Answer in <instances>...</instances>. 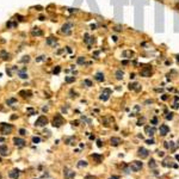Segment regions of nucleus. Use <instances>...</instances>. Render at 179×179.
<instances>
[{"label":"nucleus","mask_w":179,"mask_h":179,"mask_svg":"<svg viewBox=\"0 0 179 179\" xmlns=\"http://www.w3.org/2000/svg\"><path fill=\"white\" fill-rule=\"evenodd\" d=\"M0 130L2 135H7L11 134V131L13 130V125L12 124H7V123H1L0 124Z\"/></svg>","instance_id":"f257e3e1"},{"label":"nucleus","mask_w":179,"mask_h":179,"mask_svg":"<svg viewBox=\"0 0 179 179\" xmlns=\"http://www.w3.org/2000/svg\"><path fill=\"white\" fill-rule=\"evenodd\" d=\"M63 123H64V118L62 117V115H60V114L55 115V117H54V119H53V127L59 128V127H61Z\"/></svg>","instance_id":"f03ea898"},{"label":"nucleus","mask_w":179,"mask_h":179,"mask_svg":"<svg viewBox=\"0 0 179 179\" xmlns=\"http://www.w3.org/2000/svg\"><path fill=\"white\" fill-rule=\"evenodd\" d=\"M72 29H73V24L72 23H64L61 28V32L64 35H71L72 33Z\"/></svg>","instance_id":"7ed1b4c3"},{"label":"nucleus","mask_w":179,"mask_h":179,"mask_svg":"<svg viewBox=\"0 0 179 179\" xmlns=\"http://www.w3.org/2000/svg\"><path fill=\"white\" fill-rule=\"evenodd\" d=\"M110 94H111V90L104 89L103 90V92L100 93V96H99V99L103 100V102H106V100L110 98Z\"/></svg>","instance_id":"20e7f679"},{"label":"nucleus","mask_w":179,"mask_h":179,"mask_svg":"<svg viewBox=\"0 0 179 179\" xmlns=\"http://www.w3.org/2000/svg\"><path fill=\"white\" fill-rule=\"evenodd\" d=\"M47 124H48V118L46 116H39L38 118L36 119V122H35L36 127H44Z\"/></svg>","instance_id":"39448f33"},{"label":"nucleus","mask_w":179,"mask_h":179,"mask_svg":"<svg viewBox=\"0 0 179 179\" xmlns=\"http://www.w3.org/2000/svg\"><path fill=\"white\" fill-rule=\"evenodd\" d=\"M140 75L143 77V78H149V77L152 75V67H150V66L143 67V68L141 69V72H140Z\"/></svg>","instance_id":"423d86ee"},{"label":"nucleus","mask_w":179,"mask_h":179,"mask_svg":"<svg viewBox=\"0 0 179 179\" xmlns=\"http://www.w3.org/2000/svg\"><path fill=\"white\" fill-rule=\"evenodd\" d=\"M130 167H131V171L139 172V171L143 167V164H142L141 161H133V162L130 164Z\"/></svg>","instance_id":"0eeeda50"},{"label":"nucleus","mask_w":179,"mask_h":179,"mask_svg":"<svg viewBox=\"0 0 179 179\" xmlns=\"http://www.w3.org/2000/svg\"><path fill=\"white\" fill-rule=\"evenodd\" d=\"M63 176H64V179H73L75 177V172L71 171L69 168H64L63 171Z\"/></svg>","instance_id":"6e6552de"},{"label":"nucleus","mask_w":179,"mask_h":179,"mask_svg":"<svg viewBox=\"0 0 179 179\" xmlns=\"http://www.w3.org/2000/svg\"><path fill=\"white\" fill-rule=\"evenodd\" d=\"M13 143H14V146H17V147H19V148H22V147H24L25 146V140H23V139H19V137H14L13 139Z\"/></svg>","instance_id":"1a4fd4ad"},{"label":"nucleus","mask_w":179,"mask_h":179,"mask_svg":"<svg viewBox=\"0 0 179 179\" xmlns=\"http://www.w3.org/2000/svg\"><path fill=\"white\" fill-rule=\"evenodd\" d=\"M148 150L146 148H139V150H137V155L141 158V159H146V158H148Z\"/></svg>","instance_id":"9d476101"},{"label":"nucleus","mask_w":179,"mask_h":179,"mask_svg":"<svg viewBox=\"0 0 179 179\" xmlns=\"http://www.w3.org/2000/svg\"><path fill=\"white\" fill-rule=\"evenodd\" d=\"M159 133H160L161 136H165V135H167L170 133V128L166 124H161L160 125V129H159Z\"/></svg>","instance_id":"9b49d317"},{"label":"nucleus","mask_w":179,"mask_h":179,"mask_svg":"<svg viewBox=\"0 0 179 179\" xmlns=\"http://www.w3.org/2000/svg\"><path fill=\"white\" fill-rule=\"evenodd\" d=\"M129 90L140 92V91H141V85H140L139 83H130V84H129Z\"/></svg>","instance_id":"f8f14e48"},{"label":"nucleus","mask_w":179,"mask_h":179,"mask_svg":"<svg viewBox=\"0 0 179 179\" xmlns=\"http://www.w3.org/2000/svg\"><path fill=\"white\" fill-rule=\"evenodd\" d=\"M122 55H123V58H125V59H133L134 55H135V53H134L133 50H124V52L122 53Z\"/></svg>","instance_id":"ddd939ff"},{"label":"nucleus","mask_w":179,"mask_h":179,"mask_svg":"<svg viewBox=\"0 0 179 179\" xmlns=\"http://www.w3.org/2000/svg\"><path fill=\"white\" fill-rule=\"evenodd\" d=\"M94 79H96L98 83H103V81L105 80L104 73H103V72H98V73H96V75H94Z\"/></svg>","instance_id":"4468645a"},{"label":"nucleus","mask_w":179,"mask_h":179,"mask_svg":"<svg viewBox=\"0 0 179 179\" xmlns=\"http://www.w3.org/2000/svg\"><path fill=\"white\" fill-rule=\"evenodd\" d=\"M110 142H111V146L117 147V146H119V145L122 143V140H121L119 137H111V139H110Z\"/></svg>","instance_id":"2eb2a0df"},{"label":"nucleus","mask_w":179,"mask_h":179,"mask_svg":"<svg viewBox=\"0 0 179 179\" xmlns=\"http://www.w3.org/2000/svg\"><path fill=\"white\" fill-rule=\"evenodd\" d=\"M145 131H146V134H147V135H149V136H153V135L155 134V128H154L153 125H152V127H150V125H147V127L145 128Z\"/></svg>","instance_id":"dca6fc26"},{"label":"nucleus","mask_w":179,"mask_h":179,"mask_svg":"<svg viewBox=\"0 0 179 179\" xmlns=\"http://www.w3.org/2000/svg\"><path fill=\"white\" fill-rule=\"evenodd\" d=\"M115 78H116L117 80H123V78H124V72H123L122 69H117V71L115 72Z\"/></svg>","instance_id":"f3484780"},{"label":"nucleus","mask_w":179,"mask_h":179,"mask_svg":"<svg viewBox=\"0 0 179 179\" xmlns=\"http://www.w3.org/2000/svg\"><path fill=\"white\" fill-rule=\"evenodd\" d=\"M92 159H94L97 164H100V162L103 161V155L97 154V153H93V154H92Z\"/></svg>","instance_id":"a211bd4d"},{"label":"nucleus","mask_w":179,"mask_h":179,"mask_svg":"<svg viewBox=\"0 0 179 179\" xmlns=\"http://www.w3.org/2000/svg\"><path fill=\"white\" fill-rule=\"evenodd\" d=\"M8 177L12 179H18V177H19V170H13V171H11V172L8 173Z\"/></svg>","instance_id":"6ab92c4d"},{"label":"nucleus","mask_w":179,"mask_h":179,"mask_svg":"<svg viewBox=\"0 0 179 179\" xmlns=\"http://www.w3.org/2000/svg\"><path fill=\"white\" fill-rule=\"evenodd\" d=\"M7 153H8V148H7V146H5V145L0 146V154H1L2 156L7 155Z\"/></svg>","instance_id":"aec40b11"},{"label":"nucleus","mask_w":179,"mask_h":179,"mask_svg":"<svg viewBox=\"0 0 179 179\" xmlns=\"http://www.w3.org/2000/svg\"><path fill=\"white\" fill-rule=\"evenodd\" d=\"M31 33L33 35V36H42V31L39 30V28H33V29L31 30Z\"/></svg>","instance_id":"412c9836"},{"label":"nucleus","mask_w":179,"mask_h":179,"mask_svg":"<svg viewBox=\"0 0 179 179\" xmlns=\"http://www.w3.org/2000/svg\"><path fill=\"white\" fill-rule=\"evenodd\" d=\"M19 96H22L24 98H29V97H31V92L30 91H20L19 92Z\"/></svg>","instance_id":"4be33fe9"},{"label":"nucleus","mask_w":179,"mask_h":179,"mask_svg":"<svg viewBox=\"0 0 179 179\" xmlns=\"http://www.w3.org/2000/svg\"><path fill=\"white\" fill-rule=\"evenodd\" d=\"M79 168H83V167H86L87 166V161L86 160H80L79 162H78V165H77Z\"/></svg>","instance_id":"5701e85b"},{"label":"nucleus","mask_w":179,"mask_h":179,"mask_svg":"<svg viewBox=\"0 0 179 179\" xmlns=\"http://www.w3.org/2000/svg\"><path fill=\"white\" fill-rule=\"evenodd\" d=\"M55 43H56V38H54V37H48L47 38V44L52 46V44H55Z\"/></svg>","instance_id":"b1692460"},{"label":"nucleus","mask_w":179,"mask_h":179,"mask_svg":"<svg viewBox=\"0 0 179 179\" xmlns=\"http://www.w3.org/2000/svg\"><path fill=\"white\" fill-rule=\"evenodd\" d=\"M64 81H66L67 84H71V83H74V81H75V78H74V77H66Z\"/></svg>","instance_id":"393cba45"},{"label":"nucleus","mask_w":179,"mask_h":179,"mask_svg":"<svg viewBox=\"0 0 179 179\" xmlns=\"http://www.w3.org/2000/svg\"><path fill=\"white\" fill-rule=\"evenodd\" d=\"M19 78H22V79H27L28 78V74L25 73V69H23V71L19 72Z\"/></svg>","instance_id":"a878e982"},{"label":"nucleus","mask_w":179,"mask_h":179,"mask_svg":"<svg viewBox=\"0 0 179 179\" xmlns=\"http://www.w3.org/2000/svg\"><path fill=\"white\" fill-rule=\"evenodd\" d=\"M148 165L150 168H155V167H156V164H155V160H154V159H150V160H149Z\"/></svg>","instance_id":"bb28decb"},{"label":"nucleus","mask_w":179,"mask_h":179,"mask_svg":"<svg viewBox=\"0 0 179 179\" xmlns=\"http://www.w3.org/2000/svg\"><path fill=\"white\" fill-rule=\"evenodd\" d=\"M123 172L127 173V174H129V173L131 172V167H130V166H124V167H123Z\"/></svg>","instance_id":"cd10ccee"},{"label":"nucleus","mask_w":179,"mask_h":179,"mask_svg":"<svg viewBox=\"0 0 179 179\" xmlns=\"http://www.w3.org/2000/svg\"><path fill=\"white\" fill-rule=\"evenodd\" d=\"M27 112L29 114V116H32V115H37V111L33 110V109H27Z\"/></svg>","instance_id":"c85d7f7f"},{"label":"nucleus","mask_w":179,"mask_h":179,"mask_svg":"<svg viewBox=\"0 0 179 179\" xmlns=\"http://www.w3.org/2000/svg\"><path fill=\"white\" fill-rule=\"evenodd\" d=\"M84 85H86L87 87H91V86H93L92 81H91V80H89V79H85V80H84Z\"/></svg>","instance_id":"c756f323"},{"label":"nucleus","mask_w":179,"mask_h":179,"mask_svg":"<svg viewBox=\"0 0 179 179\" xmlns=\"http://www.w3.org/2000/svg\"><path fill=\"white\" fill-rule=\"evenodd\" d=\"M0 55L2 56V59L4 60H7L8 58H10V54H7L6 52H1V53H0Z\"/></svg>","instance_id":"7c9ffc66"},{"label":"nucleus","mask_w":179,"mask_h":179,"mask_svg":"<svg viewBox=\"0 0 179 179\" xmlns=\"http://www.w3.org/2000/svg\"><path fill=\"white\" fill-rule=\"evenodd\" d=\"M47 59V56L46 55H41V56H38L37 59H36V62H42V61H46Z\"/></svg>","instance_id":"2f4dec72"},{"label":"nucleus","mask_w":179,"mask_h":179,"mask_svg":"<svg viewBox=\"0 0 179 179\" xmlns=\"http://www.w3.org/2000/svg\"><path fill=\"white\" fill-rule=\"evenodd\" d=\"M85 63V58L84 56H79L78 58V64H84Z\"/></svg>","instance_id":"473e14b6"},{"label":"nucleus","mask_w":179,"mask_h":179,"mask_svg":"<svg viewBox=\"0 0 179 179\" xmlns=\"http://www.w3.org/2000/svg\"><path fill=\"white\" fill-rule=\"evenodd\" d=\"M60 72H61V67H60V66H56V67L53 69V73H54V74H59Z\"/></svg>","instance_id":"72a5a7b5"},{"label":"nucleus","mask_w":179,"mask_h":179,"mask_svg":"<svg viewBox=\"0 0 179 179\" xmlns=\"http://www.w3.org/2000/svg\"><path fill=\"white\" fill-rule=\"evenodd\" d=\"M66 143H67V145H73V143H74V137L67 139V140H66Z\"/></svg>","instance_id":"f704fd0d"},{"label":"nucleus","mask_w":179,"mask_h":179,"mask_svg":"<svg viewBox=\"0 0 179 179\" xmlns=\"http://www.w3.org/2000/svg\"><path fill=\"white\" fill-rule=\"evenodd\" d=\"M16 102H17L16 98H11V99L7 100V105H11V104H13V103H16Z\"/></svg>","instance_id":"c9c22d12"},{"label":"nucleus","mask_w":179,"mask_h":179,"mask_svg":"<svg viewBox=\"0 0 179 179\" xmlns=\"http://www.w3.org/2000/svg\"><path fill=\"white\" fill-rule=\"evenodd\" d=\"M30 61V56H28V55H27V56H23V59L20 60V62H29Z\"/></svg>","instance_id":"e433bc0d"},{"label":"nucleus","mask_w":179,"mask_h":179,"mask_svg":"<svg viewBox=\"0 0 179 179\" xmlns=\"http://www.w3.org/2000/svg\"><path fill=\"white\" fill-rule=\"evenodd\" d=\"M39 141H41V139H39V137H36V136H33V137H32V142H33V143H38Z\"/></svg>","instance_id":"4c0bfd02"},{"label":"nucleus","mask_w":179,"mask_h":179,"mask_svg":"<svg viewBox=\"0 0 179 179\" xmlns=\"http://www.w3.org/2000/svg\"><path fill=\"white\" fill-rule=\"evenodd\" d=\"M165 118H166V119H172V118H173V114H172V112H170V114H166Z\"/></svg>","instance_id":"58836bf2"},{"label":"nucleus","mask_w":179,"mask_h":179,"mask_svg":"<svg viewBox=\"0 0 179 179\" xmlns=\"http://www.w3.org/2000/svg\"><path fill=\"white\" fill-rule=\"evenodd\" d=\"M19 134L20 135H25L27 134V130L25 129H19Z\"/></svg>","instance_id":"ea45409f"},{"label":"nucleus","mask_w":179,"mask_h":179,"mask_svg":"<svg viewBox=\"0 0 179 179\" xmlns=\"http://www.w3.org/2000/svg\"><path fill=\"white\" fill-rule=\"evenodd\" d=\"M146 143H147V145H154V140H153V139L147 140V141H146Z\"/></svg>","instance_id":"a19ab883"},{"label":"nucleus","mask_w":179,"mask_h":179,"mask_svg":"<svg viewBox=\"0 0 179 179\" xmlns=\"http://www.w3.org/2000/svg\"><path fill=\"white\" fill-rule=\"evenodd\" d=\"M156 123H158V118H156V117H154V118L152 119V124L154 125V124H156Z\"/></svg>","instance_id":"79ce46f5"},{"label":"nucleus","mask_w":179,"mask_h":179,"mask_svg":"<svg viewBox=\"0 0 179 179\" xmlns=\"http://www.w3.org/2000/svg\"><path fill=\"white\" fill-rule=\"evenodd\" d=\"M114 30H115V31H117V32H118V31H122L121 27H115V28H114Z\"/></svg>","instance_id":"37998d69"},{"label":"nucleus","mask_w":179,"mask_h":179,"mask_svg":"<svg viewBox=\"0 0 179 179\" xmlns=\"http://www.w3.org/2000/svg\"><path fill=\"white\" fill-rule=\"evenodd\" d=\"M135 79V73H130V80Z\"/></svg>","instance_id":"c03bdc74"},{"label":"nucleus","mask_w":179,"mask_h":179,"mask_svg":"<svg viewBox=\"0 0 179 179\" xmlns=\"http://www.w3.org/2000/svg\"><path fill=\"white\" fill-rule=\"evenodd\" d=\"M85 179H97V178H96V177H93V176H86Z\"/></svg>","instance_id":"a18cd8bd"},{"label":"nucleus","mask_w":179,"mask_h":179,"mask_svg":"<svg viewBox=\"0 0 179 179\" xmlns=\"http://www.w3.org/2000/svg\"><path fill=\"white\" fill-rule=\"evenodd\" d=\"M128 63H129V62H128V61H125V60H124V61H122V64H123V66H127Z\"/></svg>","instance_id":"49530a36"},{"label":"nucleus","mask_w":179,"mask_h":179,"mask_svg":"<svg viewBox=\"0 0 179 179\" xmlns=\"http://www.w3.org/2000/svg\"><path fill=\"white\" fill-rule=\"evenodd\" d=\"M97 145H98V147H102V141L98 140V141H97Z\"/></svg>","instance_id":"de8ad7c7"},{"label":"nucleus","mask_w":179,"mask_h":179,"mask_svg":"<svg viewBox=\"0 0 179 179\" xmlns=\"http://www.w3.org/2000/svg\"><path fill=\"white\" fill-rule=\"evenodd\" d=\"M111 38H112V39H114V41H115V42H117V36H112V37H111Z\"/></svg>","instance_id":"09e8293b"},{"label":"nucleus","mask_w":179,"mask_h":179,"mask_svg":"<svg viewBox=\"0 0 179 179\" xmlns=\"http://www.w3.org/2000/svg\"><path fill=\"white\" fill-rule=\"evenodd\" d=\"M158 155H159V156H164V153H162V152H158Z\"/></svg>","instance_id":"8fccbe9b"},{"label":"nucleus","mask_w":179,"mask_h":179,"mask_svg":"<svg viewBox=\"0 0 179 179\" xmlns=\"http://www.w3.org/2000/svg\"><path fill=\"white\" fill-rule=\"evenodd\" d=\"M91 29H92V30L96 29V24H92V25H91Z\"/></svg>","instance_id":"3c124183"},{"label":"nucleus","mask_w":179,"mask_h":179,"mask_svg":"<svg viewBox=\"0 0 179 179\" xmlns=\"http://www.w3.org/2000/svg\"><path fill=\"white\" fill-rule=\"evenodd\" d=\"M161 98H162V99H164V100H166V99H167V96H162V97H161Z\"/></svg>","instance_id":"603ef678"},{"label":"nucleus","mask_w":179,"mask_h":179,"mask_svg":"<svg viewBox=\"0 0 179 179\" xmlns=\"http://www.w3.org/2000/svg\"><path fill=\"white\" fill-rule=\"evenodd\" d=\"M110 179H119V177H117V176H115V177H111Z\"/></svg>","instance_id":"864d4df0"},{"label":"nucleus","mask_w":179,"mask_h":179,"mask_svg":"<svg viewBox=\"0 0 179 179\" xmlns=\"http://www.w3.org/2000/svg\"><path fill=\"white\" fill-rule=\"evenodd\" d=\"M4 141H5V139L4 137H0V142H4Z\"/></svg>","instance_id":"5fc2aeb1"},{"label":"nucleus","mask_w":179,"mask_h":179,"mask_svg":"<svg viewBox=\"0 0 179 179\" xmlns=\"http://www.w3.org/2000/svg\"><path fill=\"white\" fill-rule=\"evenodd\" d=\"M176 159H177V160L179 161V155H176Z\"/></svg>","instance_id":"6e6d98bb"},{"label":"nucleus","mask_w":179,"mask_h":179,"mask_svg":"<svg viewBox=\"0 0 179 179\" xmlns=\"http://www.w3.org/2000/svg\"><path fill=\"white\" fill-rule=\"evenodd\" d=\"M177 60L179 61V55H177Z\"/></svg>","instance_id":"4d7b16f0"}]
</instances>
